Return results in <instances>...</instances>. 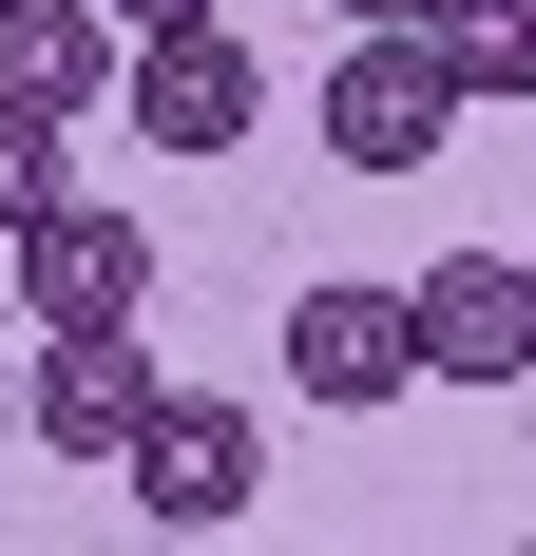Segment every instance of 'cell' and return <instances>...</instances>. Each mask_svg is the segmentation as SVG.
I'll list each match as a JSON object with an SVG mask.
<instances>
[{"label": "cell", "mask_w": 536, "mask_h": 556, "mask_svg": "<svg viewBox=\"0 0 536 556\" xmlns=\"http://www.w3.org/2000/svg\"><path fill=\"white\" fill-rule=\"evenodd\" d=\"M58 135H77V115H39V97H0V250H20V230H39L58 192H77V173H58Z\"/></svg>", "instance_id": "cell-10"}, {"label": "cell", "mask_w": 536, "mask_h": 556, "mask_svg": "<svg viewBox=\"0 0 536 556\" xmlns=\"http://www.w3.org/2000/svg\"><path fill=\"white\" fill-rule=\"evenodd\" d=\"M307 115H326V154H345V173H441V135H460L480 97H460V58H441L422 20H345V58H326Z\"/></svg>", "instance_id": "cell-1"}, {"label": "cell", "mask_w": 536, "mask_h": 556, "mask_svg": "<svg viewBox=\"0 0 536 556\" xmlns=\"http://www.w3.org/2000/svg\"><path fill=\"white\" fill-rule=\"evenodd\" d=\"M0 97L115 115V97H135V20H115V0H0Z\"/></svg>", "instance_id": "cell-8"}, {"label": "cell", "mask_w": 536, "mask_h": 556, "mask_svg": "<svg viewBox=\"0 0 536 556\" xmlns=\"http://www.w3.org/2000/svg\"><path fill=\"white\" fill-rule=\"evenodd\" d=\"M422 384V307L403 288H288V403H326V422H365V403H403Z\"/></svg>", "instance_id": "cell-2"}, {"label": "cell", "mask_w": 536, "mask_h": 556, "mask_svg": "<svg viewBox=\"0 0 536 556\" xmlns=\"http://www.w3.org/2000/svg\"><path fill=\"white\" fill-rule=\"evenodd\" d=\"M422 39L460 58V97H536V0H441Z\"/></svg>", "instance_id": "cell-9"}, {"label": "cell", "mask_w": 536, "mask_h": 556, "mask_svg": "<svg viewBox=\"0 0 536 556\" xmlns=\"http://www.w3.org/2000/svg\"><path fill=\"white\" fill-rule=\"evenodd\" d=\"M115 20H135V39H173V20H230V0H115Z\"/></svg>", "instance_id": "cell-11"}, {"label": "cell", "mask_w": 536, "mask_h": 556, "mask_svg": "<svg viewBox=\"0 0 536 556\" xmlns=\"http://www.w3.org/2000/svg\"><path fill=\"white\" fill-rule=\"evenodd\" d=\"M345 20H441V0H345Z\"/></svg>", "instance_id": "cell-12"}, {"label": "cell", "mask_w": 536, "mask_h": 556, "mask_svg": "<svg viewBox=\"0 0 536 556\" xmlns=\"http://www.w3.org/2000/svg\"><path fill=\"white\" fill-rule=\"evenodd\" d=\"M20 422H39L58 460H135V422H154V345L135 327H39V365H20Z\"/></svg>", "instance_id": "cell-6"}, {"label": "cell", "mask_w": 536, "mask_h": 556, "mask_svg": "<svg viewBox=\"0 0 536 556\" xmlns=\"http://www.w3.org/2000/svg\"><path fill=\"white\" fill-rule=\"evenodd\" d=\"M135 518H173V538H212V518H250V480H268V422L250 403H192V384H154V422H135Z\"/></svg>", "instance_id": "cell-4"}, {"label": "cell", "mask_w": 536, "mask_h": 556, "mask_svg": "<svg viewBox=\"0 0 536 556\" xmlns=\"http://www.w3.org/2000/svg\"><path fill=\"white\" fill-rule=\"evenodd\" d=\"M135 135H154V154H250V135H268L250 20H173V39H135Z\"/></svg>", "instance_id": "cell-3"}, {"label": "cell", "mask_w": 536, "mask_h": 556, "mask_svg": "<svg viewBox=\"0 0 536 556\" xmlns=\"http://www.w3.org/2000/svg\"><path fill=\"white\" fill-rule=\"evenodd\" d=\"M135 307H154V230L115 192H58L20 230V327H135Z\"/></svg>", "instance_id": "cell-5"}, {"label": "cell", "mask_w": 536, "mask_h": 556, "mask_svg": "<svg viewBox=\"0 0 536 556\" xmlns=\"http://www.w3.org/2000/svg\"><path fill=\"white\" fill-rule=\"evenodd\" d=\"M403 307H422V384H536V250H441Z\"/></svg>", "instance_id": "cell-7"}]
</instances>
